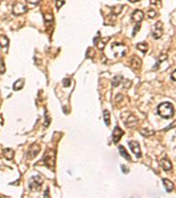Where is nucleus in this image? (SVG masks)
Returning <instances> with one entry per match:
<instances>
[{"mask_svg": "<svg viewBox=\"0 0 176 198\" xmlns=\"http://www.w3.org/2000/svg\"><path fill=\"white\" fill-rule=\"evenodd\" d=\"M158 114L161 117L166 118V119L173 117L175 115V109H174L173 105L169 102H164L160 104L158 107Z\"/></svg>", "mask_w": 176, "mask_h": 198, "instance_id": "obj_1", "label": "nucleus"}, {"mask_svg": "<svg viewBox=\"0 0 176 198\" xmlns=\"http://www.w3.org/2000/svg\"><path fill=\"white\" fill-rule=\"evenodd\" d=\"M55 151L53 150H47L42 157L41 161L43 162V164L46 165L48 168L52 169L55 165V159H56V155H55Z\"/></svg>", "mask_w": 176, "mask_h": 198, "instance_id": "obj_2", "label": "nucleus"}, {"mask_svg": "<svg viewBox=\"0 0 176 198\" xmlns=\"http://www.w3.org/2000/svg\"><path fill=\"white\" fill-rule=\"evenodd\" d=\"M43 183V180L41 179V176H33L30 181H29V189L31 190H35L37 189L38 188H40Z\"/></svg>", "mask_w": 176, "mask_h": 198, "instance_id": "obj_3", "label": "nucleus"}, {"mask_svg": "<svg viewBox=\"0 0 176 198\" xmlns=\"http://www.w3.org/2000/svg\"><path fill=\"white\" fill-rule=\"evenodd\" d=\"M163 34V23L158 21L152 28V35L154 39H159Z\"/></svg>", "mask_w": 176, "mask_h": 198, "instance_id": "obj_4", "label": "nucleus"}, {"mask_svg": "<svg viewBox=\"0 0 176 198\" xmlns=\"http://www.w3.org/2000/svg\"><path fill=\"white\" fill-rule=\"evenodd\" d=\"M28 8L25 4H21V3H16L13 7H12V12L14 15H21L24 14L25 12H27Z\"/></svg>", "mask_w": 176, "mask_h": 198, "instance_id": "obj_5", "label": "nucleus"}, {"mask_svg": "<svg viewBox=\"0 0 176 198\" xmlns=\"http://www.w3.org/2000/svg\"><path fill=\"white\" fill-rule=\"evenodd\" d=\"M129 145L131 149V151L136 154L137 157L140 158L141 157V149L139 144L137 141H130L129 142Z\"/></svg>", "mask_w": 176, "mask_h": 198, "instance_id": "obj_6", "label": "nucleus"}, {"mask_svg": "<svg viewBox=\"0 0 176 198\" xmlns=\"http://www.w3.org/2000/svg\"><path fill=\"white\" fill-rule=\"evenodd\" d=\"M39 152H40V146L37 144H34L28 150V159H34L38 155Z\"/></svg>", "mask_w": 176, "mask_h": 198, "instance_id": "obj_7", "label": "nucleus"}, {"mask_svg": "<svg viewBox=\"0 0 176 198\" xmlns=\"http://www.w3.org/2000/svg\"><path fill=\"white\" fill-rule=\"evenodd\" d=\"M124 132L122 130H121L118 126H116L113 131V140H114V143L116 144L120 141V139L122 138V136H123Z\"/></svg>", "mask_w": 176, "mask_h": 198, "instance_id": "obj_8", "label": "nucleus"}, {"mask_svg": "<svg viewBox=\"0 0 176 198\" xmlns=\"http://www.w3.org/2000/svg\"><path fill=\"white\" fill-rule=\"evenodd\" d=\"M143 12L140 11V10H137L133 12L132 16H131V20L134 21V22H137L138 24H140L141 20L143 19Z\"/></svg>", "mask_w": 176, "mask_h": 198, "instance_id": "obj_9", "label": "nucleus"}, {"mask_svg": "<svg viewBox=\"0 0 176 198\" xmlns=\"http://www.w3.org/2000/svg\"><path fill=\"white\" fill-rule=\"evenodd\" d=\"M137 123H138V118L134 115H130L125 122V125L128 128H133L137 125Z\"/></svg>", "mask_w": 176, "mask_h": 198, "instance_id": "obj_10", "label": "nucleus"}, {"mask_svg": "<svg viewBox=\"0 0 176 198\" xmlns=\"http://www.w3.org/2000/svg\"><path fill=\"white\" fill-rule=\"evenodd\" d=\"M159 164H160V166L163 168V170H165V171H170L171 169H172V167H173V165H172V163L168 160H167V159H162L161 160H160V162H159Z\"/></svg>", "mask_w": 176, "mask_h": 198, "instance_id": "obj_11", "label": "nucleus"}, {"mask_svg": "<svg viewBox=\"0 0 176 198\" xmlns=\"http://www.w3.org/2000/svg\"><path fill=\"white\" fill-rule=\"evenodd\" d=\"M141 64H142V61H141L140 58L138 57H133L130 60V65L134 70L139 69L141 67Z\"/></svg>", "mask_w": 176, "mask_h": 198, "instance_id": "obj_12", "label": "nucleus"}, {"mask_svg": "<svg viewBox=\"0 0 176 198\" xmlns=\"http://www.w3.org/2000/svg\"><path fill=\"white\" fill-rule=\"evenodd\" d=\"M163 184H164V186H165V188H166L167 192H171L175 189L174 183L170 180H168V179H163Z\"/></svg>", "mask_w": 176, "mask_h": 198, "instance_id": "obj_13", "label": "nucleus"}, {"mask_svg": "<svg viewBox=\"0 0 176 198\" xmlns=\"http://www.w3.org/2000/svg\"><path fill=\"white\" fill-rule=\"evenodd\" d=\"M3 153H4V156L6 160H12L13 156H14V152L10 149V148H6L3 151Z\"/></svg>", "mask_w": 176, "mask_h": 198, "instance_id": "obj_14", "label": "nucleus"}, {"mask_svg": "<svg viewBox=\"0 0 176 198\" xmlns=\"http://www.w3.org/2000/svg\"><path fill=\"white\" fill-rule=\"evenodd\" d=\"M24 84H25V79L24 78H20V79L17 80L13 85V90L18 91V90L22 89L23 86H24Z\"/></svg>", "mask_w": 176, "mask_h": 198, "instance_id": "obj_15", "label": "nucleus"}, {"mask_svg": "<svg viewBox=\"0 0 176 198\" xmlns=\"http://www.w3.org/2000/svg\"><path fill=\"white\" fill-rule=\"evenodd\" d=\"M119 152H120V154L124 158V159H126L127 160H131V158H130V156L129 155V153L127 152V151H126V149L123 147V146H122V145H120L119 146Z\"/></svg>", "mask_w": 176, "mask_h": 198, "instance_id": "obj_16", "label": "nucleus"}, {"mask_svg": "<svg viewBox=\"0 0 176 198\" xmlns=\"http://www.w3.org/2000/svg\"><path fill=\"white\" fill-rule=\"evenodd\" d=\"M9 40L5 35H0V46L2 48H6L8 46Z\"/></svg>", "mask_w": 176, "mask_h": 198, "instance_id": "obj_17", "label": "nucleus"}, {"mask_svg": "<svg viewBox=\"0 0 176 198\" xmlns=\"http://www.w3.org/2000/svg\"><path fill=\"white\" fill-rule=\"evenodd\" d=\"M137 48L142 51V52H143V53H145V52H147V50H148V44L146 43V42H139L138 45H137Z\"/></svg>", "mask_w": 176, "mask_h": 198, "instance_id": "obj_18", "label": "nucleus"}, {"mask_svg": "<svg viewBox=\"0 0 176 198\" xmlns=\"http://www.w3.org/2000/svg\"><path fill=\"white\" fill-rule=\"evenodd\" d=\"M103 117H104V121L106 125H109L110 123V114L108 113L107 110H104L103 112Z\"/></svg>", "mask_w": 176, "mask_h": 198, "instance_id": "obj_19", "label": "nucleus"}, {"mask_svg": "<svg viewBox=\"0 0 176 198\" xmlns=\"http://www.w3.org/2000/svg\"><path fill=\"white\" fill-rule=\"evenodd\" d=\"M122 80H123V79H122V77H121V76L114 77V79H113V86H117Z\"/></svg>", "mask_w": 176, "mask_h": 198, "instance_id": "obj_20", "label": "nucleus"}, {"mask_svg": "<svg viewBox=\"0 0 176 198\" xmlns=\"http://www.w3.org/2000/svg\"><path fill=\"white\" fill-rule=\"evenodd\" d=\"M44 18H45V23L46 24H48V23L52 24V22H53V16L52 15L46 14V15H44Z\"/></svg>", "mask_w": 176, "mask_h": 198, "instance_id": "obj_21", "label": "nucleus"}, {"mask_svg": "<svg viewBox=\"0 0 176 198\" xmlns=\"http://www.w3.org/2000/svg\"><path fill=\"white\" fill-rule=\"evenodd\" d=\"M141 134H142L143 136H148L153 135V134H154V131H148L147 129H144V130H142V131H141Z\"/></svg>", "mask_w": 176, "mask_h": 198, "instance_id": "obj_22", "label": "nucleus"}, {"mask_svg": "<svg viewBox=\"0 0 176 198\" xmlns=\"http://www.w3.org/2000/svg\"><path fill=\"white\" fill-rule=\"evenodd\" d=\"M5 71V67H4V63L3 59H0V73H4Z\"/></svg>", "mask_w": 176, "mask_h": 198, "instance_id": "obj_23", "label": "nucleus"}, {"mask_svg": "<svg viewBox=\"0 0 176 198\" xmlns=\"http://www.w3.org/2000/svg\"><path fill=\"white\" fill-rule=\"evenodd\" d=\"M148 16L150 17V18H155L156 16H157V12H155V11H149V12H148Z\"/></svg>", "mask_w": 176, "mask_h": 198, "instance_id": "obj_24", "label": "nucleus"}, {"mask_svg": "<svg viewBox=\"0 0 176 198\" xmlns=\"http://www.w3.org/2000/svg\"><path fill=\"white\" fill-rule=\"evenodd\" d=\"M70 85V78H65V79H64V86H69Z\"/></svg>", "mask_w": 176, "mask_h": 198, "instance_id": "obj_25", "label": "nucleus"}, {"mask_svg": "<svg viewBox=\"0 0 176 198\" xmlns=\"http://www.w3.org/2000/svg\"><path fill=\"white\" fill-rule=\"evenodd\" d=\"M150 2L153 5H159V4H160V0H150Z\"/></svg>", "mask_w": 176, "mask_h": 198, "instance_id": "obj_26", "label": "nucleus"}, {"mask_svg": "<svg viewBox=\"0 0 176 198\" xmlns=\"http://www.w3.org/2000/svg\"><path fill=\"white\" fill-rule=\"evenodd\" d=\"M64 4V1H61V2H60L59 0H56V7H57V8H60Z\"/></svg>", "mask_w": 176, "mask_h": 198, "instance_id": "obj_27", "label": "nucleus"}, {"mask_svg": "<svg viewBox=\"0 0 176 198\" xmlns=\"http://www.w3.org/2000/svg\"><path fill=\"white\" fill-rule=\"evenodd\" d=\"M39 1H40V0H27V2H28V3L32 4H38V3H39Z\"/></svg>", "mask_w": 176, "mask_h": 198, "instance_id": "obj_28", "label": "nucleus"}, {"mask_svg": "<svg viewBox=\"0 0 176 198\" xmlns=\"http://www.w3.org/2000/svg\"><path fill=\"white\" fill-rule=\"evenodd\" d=\"M171 77H172V79H173V80L176 81V70L172 73V76H171Z\"/></svg>", "mask_w": 176, "mask_h": 198, "instance_id": "obj_29", "label": "nucleus"}, {"mask_svg": "<svg viewBox=\"0 0 176 198\" xmlns=\"http://www.w3.org/2000/svg\"><path fill=\"white\" fill-rule=\"evenodd\" d=\"M122 172H124V173H129V170H128V168L125 166V165H122Z\"/></svg>", "mask_w": 176, "mask_h": 198, "instance_id": "obj_30", "label": "nucleus"}, {"mask_svg": "<svg viewBox=\"0 0 176 198\" xmlns=\"http://www.w3.org/2000/svg\"><path fill=\"white\" fill-rule=\"evenodd\" d=\"M175 125H176V121H175V123H174V124H171V125L169 126V128H167V130H169V129H171L172 127L174 128V126H175Z\"/></svg>", "mask_w": 176, "mask_h": 198, "instance_id": "obj_31", "label": "nucleus"}, {"mask_svg": "<svg viewBox=\"0 0 176 198\" xmlns=\"http://www.w3.org/2000/svg\"><path fill=\"white\" fill-rule=\"evenodd\" d=\"M129 1H130V2H132V3H135V2H137V1H138V0H129Z\"/></svg>", "mask_w": 176, "mask_h": 198, "instance_id": "obj_32", "label": "nucleus"}]
</instances>
